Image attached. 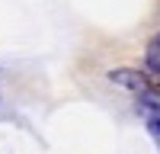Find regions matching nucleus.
Returning a JSON list of instances; mask_svg holds the SVG:
<instances>
[{
    "label": "nucleus",
    "mask_w": 160,
    "mask_h": 154,
    "mask_svg": "<svg viewBox=\"0 0 160 154\" xmlns=\"http://www.w3.org/2000/svg\"><path fill=\"white\" fill-rule=\"evenodd\" d=\"M109 80L112 84H122L128 90H135L138 96H157L160 100V87L151 80V74L148 71H131V68H118V71H109Z\"/></svg>",
    "instance_id": "nucleus-1"
},
{
    "label": "nucleus",
    "mask_w": 160,
    "mask_h": 154,
    "mask_svg": "<svg viewBox=\"0 0 160 154\" xmlns=\"http://www.w3.org/2000/svg\"><path fill=\"white\" fill-rule=\"evenodd\" d=\"M144 71L151 74V80L160 87V32L148 38V51H144Z\"/></svg>",
    "instance_id": "nucleus-3"
},
{
    "label": "nucleus",
    "mask_w": 160,
    "mask_h": 154,
    "mask_svg": "<svg viewBox=\"0 0 160 154\" xmlns=\"http://www.w3.org/2000/svg\"><path fill=\"white\" fill-rule=\"evenodd\" d=\"M135 109L141 112L144 125H148V135L154 138V145L160 148V100L157 96H138Z\"/></svg>",
    "instance_id": "nucleus-2"
}]
</instances>
